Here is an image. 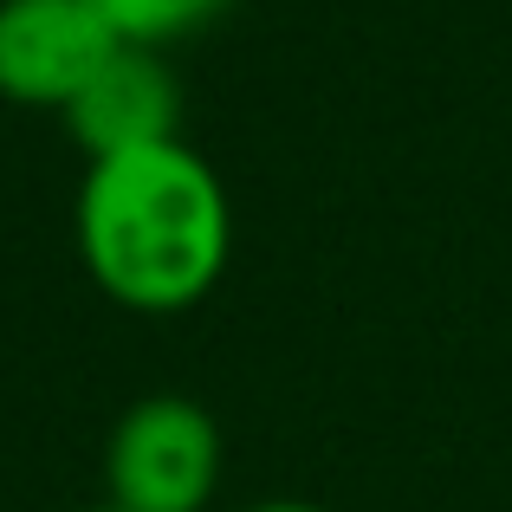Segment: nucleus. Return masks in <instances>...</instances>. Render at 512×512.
Listing matches in <instances>:
<instances>
[{"instance_id": "nucleus-1", "label": "nucleus", "mask_w": 512, "mask_h": 512, "mask_svg": "<svg viewBox=\"0 0 512 512\" xmlns=\"http://www.w3.org/2000/svg\"><path fill=\"white\" fill-rule=\"evenodd\" d=\"M234 253V201L182 137L98 156L78 182V260L111 305L143 318L188 312Z\"/></svg>"}, {"instance_id": "nucleus-2", "label": "nucleus", "mask_w": 512, "mask_h": 512, "mask_svg": "<svg viewBox=\"0 0 512 512\" xmlns=\"http://www.w3.org/2000/svg\"><path fill=\"white\" fill-rule=\"evenodd\" d=\"M221 487V428L188 396H143L104 441V500L124 512H208Z\"/></svg>"}, {"instance_id": "nucleus-3", "label": "nucleus", "mask_w": 512, "mask_h": 512, "mask_svg": "<svg viewBox=\"0 0 512 512\" xmlns=\"http://www.w3.org/2000/svg\"><path fill=\"white\" fill-rule=\"evenodd\" d=\"M117 46L98 0H0V98L65 117Z\"/></svg>"}, {"instance_id": "nucleus-4", "label": "nucleus", "mask_w": 512, "mask_h": 512, "mask_svg": "<svg viewBox=\"0 0 512 512\" xmlns=\"http://www.w3.org/2000/svg\"><path fill=\"white\" fill-rule=\"evenodd\" d=\"M65 130L91 163L182 137V85H175L169 59L150 46H117L65 104Z\"/></svg>"}, {"instance_id": "nucleus-5", "label": "nucleus", "mask_w": 512, "mask_h": 512, "mask_svg": "<svg viewBox=\"0 0 512 512\" xmlns=\"http://www.w3.org/2000/svg\"><path fill=\"white\" fill-rule=\"evenodd\" d=\"M234 0H98V13L111 20V33L124 46L163 52L175 39H195L201 26H214Z\"/></svg>"}, {"instance_id": "nucleus-6", "label": "nucleus", "mask_w": 512, "mask_h": 512, "mask_svg": "<svg viewBox=\"0 0 512 512\" xmlns=\"http://www.w3.org/2000/svg\"><path fill=\"white\" fill-rule=\"evenodd\" d=\"M240 512H325L312 500H260V506H240Z\"/></svg>"}, {"instance_id": "nucleus-7", "label": "nucleus", "mask_w": 512, "mask_h": 512, "mask_svg": "<svg viewBox=\"0 0 512 512\" xmlns=\"http://www.w3.org/2000/svg\"><path fill=\"white\" fill-rule=\"evenodd\" d=\"M85 512H124V506H111V500H104V506H85Z\"/></svg>"}]
</instances>
